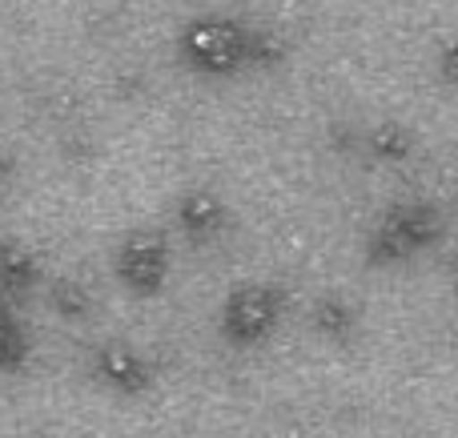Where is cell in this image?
Returning a JSON list of instances; mask_svg holds the SVG:
<instances>
[{
    "mask_svg": "<svg viewBox=\"0 0 458 438\" xmlns=\"http://www.w3.org/2000/svg\"><path fill=\"white\" fill-rule=\"evenodd\" d=\"M414 149H419V137L403 121H378V125L366 129V153L382 165H403L414 157Z\"/></svg>",
    "mask_w": 458,
    "mask_h": 438,
    "instance_id": "obj_7",
    "label": "cell"
},
{
    "mask_svg": "<svg viewBox=\"0 0 458 438\" xmlns=\"http://www.w3.org/2000/svg\"><path fill=\"white\" fill-rule=\"evenodd\" d=\"M253 24L225 13H198L177 29V56L206 77H233L250 69Z\"/></svg>",
    "mask_w": 458,
    "mask_h": 438,
    "instance_id": "obj_1",
    "label": "cell"
},
{
    "mask_svg": "<svg viewBox=\"0 0 458 438\" xmlns=\"http://www.w3.org/2000/svg\"><path fill=\"white\" fill-rule=\"evenodd\" d=\"M438 77L446 85H458V37H446L438 45Z\"/></svg>",
    "mask_w": 458,
    "mask_h": 438,
    "instance_id": "obj_9",
    "label": "cell"
},
{
    "mask_svg": "<svg viewBox=\"0 0 458 438\" xmlns=\"http://www.w3.org/2000/svg\"><path fill=\"white\" fill-rule=\"evenodd\" d=\"M177 225H182L190 238H217L229 222V209L225 201L217 198L214 190H190L177 198V209H174Z\"/></svg>",
    "mask_w": 458,
    "mask_h": 438,
    "instance_id": "obj_5",
    "label": "cell"
},
{
    "mask_svg": "<svg viewBox=\"0 0 458 438\" xmlns=\"http://www.w3.org/2000/svg\"><path fill=\"white\" fill-rule=\"evenodd\" d=\"M282 290L269 282H242L225 294L222 302V334L233 346H258L282 322Z\"/></svg>",
    "mask_w": 458,
    "mask_h": 438,
    "instance_id": "obj_3",
    "label": "cell"
},
{
    "mask_svg": "<svg viewBox=\"0 0 458 438\" xmlns=\"http://www.w3.org/2000/svg\"><path fill=\"white\" fill-rule=\"evenodd\" d=\"M117 278L125 290L153 298L169 282V238L161 230H129L117 246Z\"/></svg>",
    "mask_w": 458,
    "mask_h": 438,
    "instance_id": "obj_4",
    "label": "cell"
},
{
    "mask_svg": "<svg viewBox=\"0 0 458 438\" xmlns=\"http://www.w3.org/2000/svg\"><path fill=\"white\" fill-rule=\"evenodd\" d=\"M97 370H101L105 383H109L113 391H121V394H137V391H145V386L153 383L149 362H145L137 350H129V346H109V350H101Z\"/></svg>",
    "mask_w": 458,
    "mask_h": 438,
    "instance_id": "obj_6",
    "label": "cell"
},
{
    "mask_svg": "<svg viewBox=\"0 0 458 438\" xmlns=\"http://www.w3.org/2000/svg\"><path fill=\"white\" fill-rule=\"evenodd\" d=\"M314 330L322 338H346L354 330V306L342 294H322L314 302Z\"/></svg>",
    "mask_w": 458,
    "mask_h": 438,
    "instance_id": "obj_8",
    "label": "cell"
},
{
    "mask_svg": "<svg viewBox=\"0 0 458 438\" xmlns=\"http://www.w3.org/2000/svg\"><path fill=\"white\" fill-rule=\"evenodd\" d=\"M438 238H443V214L430 201H422V198L394 201L374 222V230L366 233V262L386 270V265H398L406 257L422 254Z\"/></svg>",
    "mask_w": 458,
    "mask_h": 438,
    "instance_id": "obj_2",
    "label": "cell"
}]
</instances>
